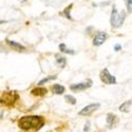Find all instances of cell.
<instances>
[{"mask_svg":"<svg viewBox=\"0 0 132 132\" xmlns=\"http://www.w3.org/2000/svg\"><path fill=\"white\" fill-rule=\"evenodd\" d=\"M72 7H73V4L71 3L70 5H68L67 7H65V10H63V11H62V12L60 13V15H61V16H64L65 18L69 19V20H73V18H72V17H71V15H70V11L72 10Z\"/></svg>","mask_w":132,"mask_h":132,"instance_id":"cell-11","label":"cell"},{"mask_svg":"<svg viewBox=\"0 0 132 132\" xmlns=\"http://www.w3.org/2000/svg\"><path fill=\"white\" fill-rule=\"evenodd\" d=\"M116 123V116L113 113H109L107 115V125L109 128H112Z\"/></svg>","mask_w":132,"mask_h":132,"instance_id":"cell-10","label":"cell"},{"mask_svg":"<svg viewBox=\"0 0 132 132\" xmlns=\"http://www.w3.org/2000/svg\"><path fill=\"white\" fill-rule=\"evenodd\" d=\"M52 90H53V92L55 93V94H62L63 92H64V87H62V86H60V85H54L53 87H52Z\"/></svg>","mask_w":132,"mask_h":132,"instance_id":"cell-12","label":"cell"},{"mask_svg":"<svg viewBox=\"0 0 132 132\" xmlns=\"http://www.w3.org/2000/svg\"><path fill=\"white\" fill-rule=\"evenodd\" d=\"M89 130H90V122H87L86 125H85V129H84V131H85V132H88Z\"/></svg>","mask_w":132,"mask_h":132,"instance_id":"cell-18","label":"cell"},{"mask_svg":"<svg viewBox=\"0 0 132 132\" xmlns=\"http://www.w3.org/2000/svg\"><path fill=\"white\" fill-rule=\"evenodd\" d=\"M56 78H57V76H56V75L48 76V77H45L43 79H41V80L38 82V85H39V86H42L43 84H46V82H48V81H50V80H53V79H56Z\"/></svg>","mask_w":132,"mask_h":132,"instance_id":"cell-15","label":"cell"},{"mask_svg":"<svg viewBox=\"0 0 132 132\" xmlns=\"http://www.w3.org/2000/svg\"><path fill=\"white\" fill-rule=\"evenodd\" d=\"M6 42H7L9 46H11L14 50H16V51H23V50H26V47H24V46L20 45V43L16 42V41H14V40L6 39Z\"/></svg>","mask_w":132,"mask_h":132,"instance_id":"cell-7","label":"cell"},{"mask_svg":"<svg viewBox=\"0 0 132 132\" xmlns=\"http://www.w3.org/2000/svg\"><path fill=\"white\" fill-rule=\"evenodd\" d=\"M125 18H126V14L124 11H122V13H118L115 5H113L112 12H111V18H110V23H111L112 28H115V29L120 28L124 23Z\"/></svg>","mask_w":132,"mask_h":132,"instance_id":"cell-2","label":"cell"},{"mask_svg":"<svg viewBox=\"0 0 132 132\" xmlns=\"http://www.w3.org/2000/svg\"><path fill=\"white\" fill-rule=\"evenodd\" d=\"M92 86V80L91 79H88L84 82H79V84H74V85H71L70 86V89L72 91H82V90H86L88 88H90Z\"/></svg>","mask_w":132,"mask_h":132,"instance_id":"cell-4","label":"cell"},{"mask_svg":"<svg viewBox=\"0 0 132 132\" xmlns=\"http://www.w3.org/2000/svg\"><path fill=\"white\" fill-rule=\"evenodd\" d=\"M100 76H101V79H102V81L104 84H107V85H114V84H116L115 76L110 73L108 69H104L101 72Z\"/></svg>","mask_w":132,"mask_h":132,"instance_id":"cell-3","label":"cell"},{"mask_svg":"<svg viewBox=\"0 0 132 132\" xmlns=\"http://www.w3.org/2000/svg\"><path fill=\"white\" fill-rule=\"evenodd\" d=\"M55 57H56V60H55V62H56V64L58 65L59 68L65 67V64H67V59H65V57L60 56V55H58V54L55 55Z\"/></svg>","mask_w":132,"mask_h":132,"instance_id":"cell-9","label":"cell"},{"mask_svg":"<svg viewBox=\"0 0 132 132\" xmlns=\"http://www.w3.org/2000/svg\"><path fill=\"white\" fill-rule=\"evenodd\" d=\"M107 37H108L107 33H105V32H100V33H98V34L94 37V39H93V45L96 46V47L102 46L103 43L106 41Z\"/></svg>","mask_w":132,"mask_h":132,"instance_id":"cell-6","label":"cell"},{"mask_svg":"<svg viewBox=\"0 0 132 132\" xmlns=\"http://www.w3.org/2000/svg\"><path fill=\"white\" fill-rule=\"evenodd\" d=\"M59 50H60V52H62V53H67V54H74V53H75L73 50L68 49L67 47H65L64 43H60V45H59Z\"/></svg>","mask_w":132,"mask_h":132,"instance_id":"cell-14","label":"cell"},{"mask_svg":"<svg viewBox=\"0 0 132 132\" xmlns=\"http://www.w3.org/2000/svg\"><path fill=\"white\" fill-rule=\"evenodd\" d=\"M131 104H132V100L125 102L122 106L119 107V111H122V112H129V107L131 106Z\"/></svg>","mask_w":132,"mask_h":132,"instance_id":"cell-13","label":"cell"},{"mask_svg":"<svg viewBox=\"0 0 132 132\" xmlns=\"http://www.w3.org/2000/svg\"><path fill=\"white\" fill-rule=\"evenodd\" d=\"M128 13H132V0H124Z\"/></svg>","mask_w":132,"mask_h":132,"instance_id":"cell-17","label":"cell"},{"mask_svg":"<svg viewBox=\"0 0 132 132\" xmlns=\"http://www.w3.org/2000/svg\"><path fill=\"white\" fill-rule=\"evenodd\" d=\"M21 1H22V2H24V1H27V0H21Z\"/></svg>","mask_w":132,"mask_h":132,"instance_id":"cell-22","label":"cell"},{"mask_svg":"<svg viewBox=\"0 0 132 132\" xmlns=\"http://www.w3.org/2000/svg\"><path fill=\"white\" fill-rule=\"evenodd\" d=\"M114 50H115L116 52H117V51H120V50H122V46L117 43V45H115V47H114Z\"/></svg>","mask_w":132,"mask_h":132,"instance_id":"cell-19","label":"cell"},{"mask_svg":"<svg viewBox=\"0 0 132 132\" xmlns=\"http://www.w3.org/2000/svg\"><path fill=\"white\" fill-rule=\"evenodd\" d=\"M43 124H45V120L41 116H37V115H30V116H23L19 119L18 125L22 130H32L35 129L38 130L40 129Z\"/></svg>","mask_w":132,"mask_h":132,"instance_id":"cell-1","label":"cell"},{"mask_svg":"<svg viewBox=\"0 0 132 132\" xmlns=\"http://www.w3.org/2000/svg\"><path fill=\"white\" fill-rule=\"evenodd\" d=\"M7 20H0V24H3V23H6Z\"/></svg>","mask_w":132,"mask_h":132,"instance_id":"cell-20","label":"cell"},{"mask_svg":"<svg viewBox=\"0 0 132 132\" xmlns=\"http://www.w3.org/2000/svg\"><path fill=\"white\" fill-rule=\"evenodd\" d=\"M2 115H3V113H2V112H0V118L2 117Z\"/></svg>","mask_w":132,"mask_h":132,"instance_id":"cell-21","label":"cell"},{"mask_svg":"<svg viewBox=\"0 0 132 132\" xmlns=\"http://www.w3.org/2000/svg\"><path fill=\"white\" fill-rule=\"evenodd\" d=\"M98 108H100V104H91L89 106H86L81 111H79V115L81 116H89L91 115L95 110H97Z\"/></svg>","mask_w":132,"mask_h":132,"instance_id":"cell-5","label":"cell"},{"mask_svg":"<svg viewBox=\"0 0 132 132\" xmlns=\"http://www.w3.org/2000/svg\"><path fill=\"white\" fill-rule=\"evenodd\" d=\"M64 100L67 101L68 103L72 104V105H75L76 104V98L74 96H72V95H65L64 96Z\"/></svg>","mask_w":132,"mask_h":132,"instance_id":"cell-16","label":"cell"},{"mask_svg":"<svg viewBox=\"0 0 132 132\" xmlns=\"http://www.w3.org/2000/svg\"><path fill=\"white\" fill-rule=\"evenodd\" d=\"M48 92V90L46 89V88H41V87H38V88H35V89H33L31 91V93L33 95H37V96H43L46 95Z\"/></svg>","mask_w":132,"mask_h":132,"instance_id":"cell-8","label":"cell"}]
</instances>
